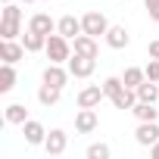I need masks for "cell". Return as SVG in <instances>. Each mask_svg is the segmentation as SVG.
<instances>
[{
	"label": "cell",
	"instance_id": "6da1fadb",
	"mask_svg": "<svg viewBox=\"0 0 159 159\" xmlns=\"http://www.w3.org/2000/svg\"><path fill=\"white\" fill-rule=\"evenodd\" d=\"M44 53H47V59H50V62H69V56H72V41H69V38H62L59 31H53V34L47 38Z\"/></svg>",
	"mask_w": 159,
	"mask_h": 159
},
{
	"label": "cell",
	"instance_id": "7a4b0ae2",
	"mask_svg": "<svg viewBox=\"0 0 159 159\" xmlns=\"http://www.w3.org/2000/svg\"><path fill=\"white\" fill-rule=\"evenodd\" d=\"M81 28H84V34H91V38H106V31H109V19H106L103 13L91 10V13L81 16Z\"/></svg>",
	"mask_w": 159,
	"mask_h": 159
},
{
	"label": "cell",
	"instance_id": "3957f363",
	"mask_svg": "<svg viewBox=\"0 0 159 159\" xmlns=\"http://www.w3.org/2000/svg\"><path fill=\"white\" fill-rule=\"evenodd\" d=\"M66 66H69L72 78H91V75H94V69H97V56H81V53H72Z\"/></svg>",
	"mask_w": 159,
	"mask_h": 159
},
{
	"label": "cell",
	"instance_id": "277c9868",
	"mask_svg": "<svg viewBox=\"0 0 159 159\" xmlns=\"http://www.w3.org/2000/svg\"><path fill=\"white\" fill-rule=\"evenodd\" d=\"M103 100H106L103 84H88V88H81V91H78V97H75V103L81 106V109H97Z\"/></svg>",
	"mask_w": 159,
	"mask_h": 159
},
{
	"label": "cell",
	"instance_id": "5b68a950",
	"mask_svg": "<svg viewBox=\"0 0 159 159\" xmlns=\"http://www.w3.org/2000/svg\"><path fill=\"white\" fill-rule=\"evenodd\" d=\"M66 147H69V134H66L62 128H53V131H47V140H44V150H47V156H62V153H66Z\"/></svg>",
	"mask_w": 159,
	"mask_h": 159
},
{
	"label": "cell",
	"instance_id": "8992f818",
	"mask_svg": "<svg viewBox=\"0 0 159 159\" xmlns=\"http://www.w3.org/2000/svg\"><path fill=\"white\" fill-rule=\"evenodd\" d=\"M44 84H53V88H66V81L72 78V72H69V66L62 69V62H50L47 69H44Z\"/></svg>",
	"mask_w": 159,
	"mask_h": 159
},
{
	"label": "cell",
	"instance_id": "52a82bcc",
	"mask_svg": "<svg viewBox=\"0 0 159 159\" xmlns=\"http://www.w3.org/2000/svg\"><path fill=\"white\" fill-rule=\"evenodd\" d=\"M22 134H25V143H28V147H44V140H47V128H44L38 119H28V122L22 125Z\"/></svg>",
	"mask_w": 159,
	"mask_h": 159
},
{
	"label": "cell",
	"instance_id": "ba28073f",
	"mask_svg": "<svg viewBox=\"0 0 159 159\" xmlns=\"http://www.w3.org/2000/svg\"><path fill=\"white\" fill-rule=\"evenodd\" d=\"M25 53H28V50H25L22 41H3V38H0V59H3V62H13V66H16Z\"/></svg>",
	"mask_w": 159,
	"mask_h": 159
},
{
	"label": "cell",
	"instance_id": "9c48e42d",
	"mask_svg": "<svg viewBox=\"0 0 159 159\" xmlns=\"http://www.w3.org/2000/svg\"><path fill=\"white\" fill-rule=\"evenodd\" d=\"M106 47H112V50H125L128 44H131V34H128V28L125 25H109V31H106Z\"/></svg>",
	"mask_w": 159,
	"mask_h": 159
},
{
	"label": "cell",
	"instance_id": "30bf717a",
	"mask_svg": "<svg viewBox=\"0 0 159 159\" xmlns=\"http://www.w3.org/2000/svg\"><path fill=\"white\" fill-rule=\"evenodd\" d=\"M134 140H137L140 147H153V143L159 140V122H140L137 131H134Z\"/></svg>",
	"mask_w": 159,
	"mask_h": 159
},
{
	"label": "cell",
	"instance_id": "8fae6325",
	"mask_svg": "<svg viewBox=\"0 0 159 159\" xmlns=\"http://www.w3.org/2000/svg\"><path fill=\"white\" fill-rule=\"evenodd\" d=\"M94 128H97V112L78 106V112H75V131H78V134H91Z\"/></svg>",
	"mask_w": 159,
	"mask_h": 159
},
{
	"label": "cell",
	"instance_id": "7c38bea8",
	"mask_svg": "<svg viewBox=\"0 0 159 159\" xmlns=\"http://www.w3.org/2000/svg\"><path fill=\"white\" fill-rule=\"evenodd\" d=\"M72 53H81V56H97L100 53V47H97V38H91V34H78L75 41H72Z\"/></svg>",
	"mask_w": 159,
	"mask_h": 159
},
{
	"label": "cell",
	"instance_id": "4fadbf2b",
	"mask_svg": "<svg viewBox=\"0 0 159 159\" xmlns=\"http://www.w3.org/2000/svg\"><path fill=\"white\" fill-rule=\"evenodd\" d=\"M56 31H59L62 38H69V41H75V38L81 34L84 28H81V19H75V16L69 13V16H62V19L56 22Z\"/></svg>",
	"mask_w": 159,
	"mask_h": 159
},
{
	"label": "cell",
	"instance_id": "5bb4252c",
	"mask_svg": "<svg viewBox=\"0 0 159 159\" xmlns=\"http://www.w3.org/2000/svg\"><path fill=\"white\" fill-rule=\"evenodd\" d=\"M134 91H137V100H143V103H159V81H150V78H147V81H140Z\"/></svg>",
	"mask_w": 159,
	"mask_h": 159
},
{
	"label": "cell",
	"instance_id": "9a60e30c",
	"mask_svg": "<svg viewBox=\"0 0 159 159\" xmlns=\"http://www.w3.org/2000/svg\"><path fill=\"white\" fill-rule=\"evenodd\" d=\"M28 28H31V31H41V34H47V38H50V34L56 31V22H53L47 13H34V16H31V22H28Z\"/></svg>",
	"mask_w": 159,
	"mask_h": 159
},
{
	"label": "cell",
	"instance_id": "2e32d148",
	"mask_svg": "<svg viewBox=\"0 0 159 159\" xmlns=\"http://www.w3.org/2000/svg\"><path fill=\"white\" fill-rule=\"evenodd\" d=\"M59 97H62V88H53V84H41V88H38V103H41V106H47V109H50V106H56V103H59Z\"/></svg>",
	"mask_w": 159,
	"mask_h": 159
},
{
	"label": "cell",
	"instance_id": "e0dca14e",
	"mask_svg": "<svg viewBox=\"0 0 159 159\" xmlns=\"http://www.w3.org/2000/svg\"><path fill=\"white\" fill-rule=\"evenodd\" d=\"M134 103H137V91H134V88H128V84L112 97V106H116V109H128V112H131V109H134Z\"/></svg>",
	"mask_w": 159,
	"mask_h": 159
},
{
	"label": "cell",
	"instance_id": "ac0fdd59",
	"mask_svg": "<svg viewBox=\"0 0 159 159\" xmlns=\"http://www.w3.org/2000/svg\"><path fill=\"white\" fill-rule=\"evenodd\" d=\"M131 112H134L137 122H159V109H156V103H143V100H137Z\"/></svg>",
	"mask_w": 159,
	"mask_h": 159
},
{
	"label": "cell",
	"instance_id": "d6986e66",
	"mask_svg": "<svg viewBox=\"0 0 159 159\" xmlns=\"http://www.w3.org/2000/svg\"><path fill=\"white\" fill-rule=\"evenodd\" d=\"M3 119H7V125H25V122H28V109H25V103H10L7 112H3Z\"/></svg>",
	"mask_w": 159,
	"mask_h": 159
},
{
	"label": "cell",
	"instance_id": "ffe728a7",
	"mask_svg": "<svg viewBox=\"0 0 159 159\" xmlns=\"http://www.w3.org/2000/svg\"><path fill=\"white\" fill-rule=\"evenodd\" d=\"M22 44H25V50H28V53H38V50H44V47H47V34H41V31H31V28H28V31L22 34Z\"/></svg>",
	"mask_w": 159,
	"mask_h": 159
},
{
	"label": "cell",
	"instance_id": "44dd1931",
	"mask_svg": "<svg viewBox=\"0 0 159 159\" xmlns=\"http://www.w3.org/2000/svg\"><path fill=\"white\" fill-rule=\"evenodd\" d=\"M16 88V69H13V62H3L0 66V94H10Z\"/></svg>",
	"mask_w": 159,
	"mask_h": 159
},
{
	"label": "cell",
	"instance_id": "7402d4cb",
	"mask_svg": "<svg viewBox=\"0 0 159 159\" xmlns=\"http://www.w3.org/2000/svg\"><path fill=\"white\" fill-rule=\"evenodd\" d=\"M22 34V22H10V19H0V38L3 41H16Z\"/></svg>",
	"mask_w": 159,
	"mask_h": 159
},
{
	"label": "cell",
	"instance_id": "603a6c76",
	"mask_svg": "<svg viewBox=\"0 0 159 159\" xmlns=\"http://www.w3.org/2000/svg\"><path fill=\"white\" fill-rule=\"evenodd\" d=\"M122 81H125L128 88H137L140 81H147V72H143V69H137V66H128V69H125V75H122Z\"/></svg>",
	"mask_w": 159,
	"mask_h": 159
},
{
	"label": "cell",
	"instance_id": "cb8c5ba5",
	"mask_svg": "<svg viewBox=\"0 0 159 159\" xmlns=\"http://www.w3.org/2000/svg\"><path fill=\"white\" fill-rule=\"evenodd\" d=\"M122 88H125V81H122L119 75H109L106 81H103V91H106V97H109V100H112V97H116V94H119Z\"/></svg>",
	"mask_w": 159,
	"mask_h": 159
},
{
	"label": "cell",
	"instance_id": "d4e9b609",
	"mask_svg": "<svg viewBox=\"0 0 159 159\" xmlns=\"http://www.w3.org/2000/svg\"><path fill=\"white\" fill-rule=\"evenodd\" d=\"M0 19H10V22H22V10L16 3H3V13H0Z\"/></svg>",
	"mask_w": 159,
	"mask_h": 159
},
{
	"label": "cell",
	"instance_id": "484cf974",
	"mask_svg": "<svg viewBox=\"0 0 159 159\" xmlns=\"http://www.w3.org/2000/svg\"><path fill=\"white\" fill-rule=\"evenodd\" d=\"M88 159H109V147L106 143H91L88 147Z\"/></svg>",
	"mask_w": 159,
	"mask_h": 159
},
{
	"label": "cell",
	"instance_id": "4316f807",
	"mask_svg": "<svg viewBox=\"0 0 159 159\" xmlns=\"http://www.w3.org/2000/svg\"><path fill=\"white\" fill-rule=\"evenodd\" d=\"M143 72H147L150 81H159V59H153V56H150V62L143 66Z\"/></svg>",
	"mask_w": 159,
	"mask_h": 159
},
{
	"label": "cell",
	"instance_id": "83f0119b",
	"mask_svg": "<svg viewBox=\"0 0 159 159\" xmlns=\"http://www.w3.org/2000/svg\"><path fill=\"white\" fill-rule=\"evenodd\" d=\"M143 10L153 22H159V0H143Z\"/></svg>",
	"mask_w": 159,
	"mask_h": 159
},
{
	"label": "cell",
	"instance_id": "f1b7e54d",
	"mask_svg": "<svg viewBox=\"0 0 159 159\" xmlns=\"http://www.w3.org/2000/svg\"><path fill=\"white\" fill-rule=\"evenodd\" d=\"M147 53H150L153 59H159V41H150V44H147Z\"/></svg>",
	"mask_w": 159,
	"mask_h": 159
},
{
	"label": "cell",
	"instance_id": "f546056e",
	"mask_svg": "<svg viewBox=\"0 0 159 159\" xmlns=\"http://www.w3.org/2000/svg\"><path fill=\"white\" fill-rule=\"evenodd\" d=\"M150 156H153V159H159V140H156V143L150 147Z\"/></svg>",
	"mask_w": 159,
	"mask_h": 159
},
{
	"label": "cell",
	"instance_id": "4dcf8cb0",
	"mask_svg": "<svg viewBox=\"0 0 159 159\" xmlns=\"http://www.w3.org/2000/svg\"><path fill=\"white\" fill-rule=\"evenodd\" d=\"M22 3H38V0H22Z\"/></svg>",
	"mask_w": 159,
	"mask_h": 159
},
{
	"label": "cell",
	"instance_id": "1f68e13d",
	"mask_svg": "<svg viewBox=\"0 0 159 159\" xmlns=\"http://www.w3.org/2000/svg\"><path fill=\"white\" fill-rule=\"evenodd\" d=\"M3 3H13V0H3Z\"/></svg>",
	"mask_w": 159,
	"mask_h": 159
}]
</instances>
